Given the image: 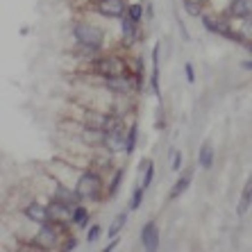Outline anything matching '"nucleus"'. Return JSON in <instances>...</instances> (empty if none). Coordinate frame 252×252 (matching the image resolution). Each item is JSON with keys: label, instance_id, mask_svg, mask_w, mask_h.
I'll use <instances>...</instances> for the list:
<instances>
[{"label": "nucleus", "instance_id": "nucleus-1", "mask_svg": "<svg viewBox=\"0 0 252 252\" xmlns=\"http://www.w3.org/2000/svg\"><path fill=\"white\" fill-rule=\"evenodd\" d=\"M75 191L82 202H95L102 193V177L94 168L82 170L75 180Z\"/></svg>", "mask_w": 252, "mask_h": 252}, {"label": "nucleus", "instance_id": "nucleus-2", "mask_svg": "<svg viewBox=\"0 0 252 252\" xmlns=\"http://www.w3.org/2000/svg\"><path fill=\"white\" fill-rule=\"evenodd\" d=\"M91 70L98 77H112V75H129L127 64L123 57L118 55H98L91 62Z\"/></svg>", "mask_w": 252, "mask_h": 252}, {"label": "nucleus", "instance_id": "nucleus-3", "mask_svg": "<svg viewBox=\"0 0 252 252\" xmlns=\"http://www.w3.org/2000/svg\"><path fill=\"white\" fill-rule=\"evenodd\" d=\"M73 36H75L77 43L95 48V50H102V43H105V32L89 21H80V23L73 25Z\"/></svg>", "mask_w": 252, "mask_h": 252}, {"label": "nucleus", "instance_id": "nucleus-4", "mask_svg": "<svg viewBox=\"0 0 252 252\" xmlns=\"http://www.w3.org/2000/svg\"><path fill=\"white\" fill-rule=\"evenodd\" d=\"M62 227H64V225L53 223V220H48V223L39 225V232H36L34 241H32V248H39V250L59 248V239H64V236H59V234H62Z\"/></svg>", "mask_w": 252, "mask_h": 252}, {"label": "nucleus", "instance_id": "nucleus-5", "mask_svg": "<svg viewBox=\"0 0 252 252\" xmlns=\"http://www.w3.org/2000/svg\"><path fill=\"white\" fill-rule=\"evenodd\" d=\"M102 87H105L109 94L118 95V98H127L136 89V84L132 82L129 75H112V77H102Z\"/></svg>", "mask_w": 252, "mask_h": 252}, {"label": "nucleus", "instance_id": "nucleus-6", "mask_svg": "<svg viewBox=\"0 0 252 252\" xmlns=\"http://www.w3.org/2000/svg\"><path fill=\"white\" fill-rule=\"evenodd\" d=\"M23 216L28 218L30 223L43 225L50 220V211H48V205H41L39 200H30L28 205L23 207Z\"/></svg>", "mask_w": 252, "mask_h": 252}, {"label": "nucleus", "instance_id": "nucleus-7", "mask_svg": "<svg viewBox=\"0 0 252 252\" xmlns=\"http://www.w3.org/2000/svg\"><path fill=\"white\" fill-rule=\"evenodd\" d=\"M48 211H50V220L59 223V225L70 223V218H73V207H68L66 202H62V200H57V198H50Z\"/></svg>", "mask_w": 252, "mask_h": 252}, {"label": "nucleus", "instance_id": "nucleus-8", "mask_svg": "<svg viewBox=\"0 0 252 252\" xmlns=\"http://www.w3.org/2000/svg\"><path fill=\"white\" fill-rule=\"evenodd\" d=\"M159 241H161V234H159V225L155 220H148L143 223L141 227V246L146 248V250L155 252L159 248Z\"/></svg>", "mask_w": 252, "mask_h": 252}, {"label": "nucleus", "instance_id": "nucleus-9", "mask_svg": "<svg viewBox=\"0 0 252 252\" xmlns=\"http://www.w3.org/2000/svg\"><path fill=\"white\" fill-rule=\"evenodd\" d=\"M80 141L89 148H105V129L82 123L80 125Z\"/></svg>", "mask_w": 252, "mask_h": 252}, {"label": "nucleus", "instance_id": "nucleus-10", "mask_svg": "<svg viewBox=\"0 0 252 252\" xmlns=\"http://www.w3.org/2000/svg\"><path fill=\"white\" fill-rule=\"evenodd\" d=\"M98 12L107 18H123L127 7H125V0H100Z\"/></svg>", "mask_w": 252, "mask_h": 252}, {"label": "nucleus", "instance_id": "nucleus-11", "mask_svg": "<svg viewBox=\"0 0 252 252\" xmlns=\"http://www.w3.org/2000/svg\"><path fill=\"white\" fill-rule=\"evenodd\" d=\"M50 198L62 200V202H66L68 207H75L82 202L75 189H70L68 184H64V182H55V189H53V195H50Z\"/></svg>", "mask_w": 252, "mask_h": 252}, {"label": "nucleus", "instance_id": "nucleus-12", "mask_svg": "<svg viewBox=\"0 0 252 252\" xmlns=\"http://www.w3.org/2000/svg\"><path fill=\"white\" fill-rule=\"evenodd\" d=\"M121 32H123L125 46H129V43H134L136 39H139V23H134V21L125 14V16L121 18Z\"/></svg>", "mask_w": 252, "mask_h": 252}, {"label": "nucleus", "instance_id": "nucleus-13", "mask_svg": "<svg viewBox=\"0 0 252 252\" xmlns=\"http://www.w3.org/2000/svg\"><path fill=\"white\" fill-rule=\"evenodd\" d=\"M127 220H129V211H118L116 216L112 218L109 227H107V239H116V236H121V232L125 229Z\"/></svg>", "mask_w": 252, "mask_h": 252}, {"label": "nucleus", "instance_id": "nucleus-14", "mask_svg": "<svg viewBox=\"0 0 252 252\" xmlns=\"http://www.w3.org/2000/svg\"><path fill=\"white\" fill-rule=\"evenodd\" d=\"M250 207H252V177H248V182L243 184V191H241L239 205H236V216L243 218Z\"/></svg>", "mask_w": 252, "mask_h": 252}, {"label": "nucleus", "instance_id": "nucleus-15", "mask_svg": "<svg viewBox=\"0 0 252 252\" xmlns=\"http://www.w3.org/2000/svg\"><path fill=\"white\" fill-rule=\"evenodd\" d=\"M214 161H216V150L211 146V141H205L198 150V164H200V168L209 170L214 166Z\"/></svg>", "mask_w": 252, "mask_h": 252}, {"label": "nucleus", "instance_id": "nucleus-16", "mask_svg": "<svg viewBox=\"0 0 252 252\" xmlns=\"http://www.w3.org/2000/svg\"><path fill=\"white\" fill-rule=\"evenodd\" d=\"M189 187H191V173H184L182 177H177L175 182H173V187H170V191H168V200L170 202H173V200H180L187 193Z\"/></svg>", "mask_w": 252, "mask_h": 252}, {"label": "nucleus", "instance_id": "nucleus-17", "mask_svg": "<svg viewBox=\"0 0 252 252\" xmlns=\"http://www.w3.org/2000/svg\"><path fill=\"white\" fill-rule=\"evenodd\" d=\"M202 25H205L207 30H209L211 34L225 36V39H227L229 32H232V30L227 28V23H223L220 18H214V16H202Z\"/></svg>", "mask_w": 252, "mask_h": 252}, {"label": "nucleus", "instance_id": "nucleus-18", "mask_svg": "<svg viewBox=\"0 0 252 252\" xmlns=\"http://www.w3.org/2000/svg\"><path fill=\"white\" fill-rule=\"evenodd\" d=\"M229 14L234 18H248L252 14V0H232L229 2Z\"/></svg>", "mask_w": 252, "mask_h": 252}, {"label": "nucleus", "instance_id": "nucleus-19", "mask_svg": "<svg viewBox=\"0 0 252 252\" xmlns=\"http://www.w3.org/2000/svg\"><path fill=\"white\" fill-rule=\"evenodd\" d=\"M89 218H91V214H89V209L84 207V202H80V205L73 207V218H70V223L75 225V227L87 229L89 227Z\"/></svg>", "mask_w": 252, "mask_h": 252}, {"label": "nucleus", "instance_id": "nucleus-20", "mask_svg": "<svg viewBox=\"0 0 252 252\" xmlns=\"http://www.w3.org/2000/svg\"><path fill=\"white\" fill-rule=\"evenodd\" d=\"M159 43H155L153 48V75H150V89H153V94L159 98Z\"/></svg>", "mask_w": 252, "mask_h": 252}, {"label": "nucleus", "instance_id": "nucleus-21", "mask_svg": "<svg viewBox=\"0 0 252 252\" xmlns=\"http://www.w3.org/2000/svg\"><path fill=\"white\" fill-rule=\"evenodd\" d=\"M136 141H139V125H136V121H132L127 127V136H125V155H132L136 150Z\"/></svg>", "mask_w": 252, "mask_h": 252}, {"label": "nucleus", "instance_id": "nucleus-22", "mask_svg": "<svg viewBox=\"0 0 252 252\" xmlns=\"http://www.w3.org/2000/svg\"><path fill=\"white\" fill-rule=\"evenodd\" d=\"M123 180H125V166H121V168L114 170L112 180H109V184H107V198H114V195L118 193V189H121Z\"/></svg>", "mask_w": 252, "mask_h": 252}, {"label": "nucleus", "instance_id": "nucleus-23", "mask_svg": "<svg viewBox=\"0 0 252 252\" xmlns=\"http://www.w3.org/2000/svg\"><path fill=\"white\" fill-rule=\"evenodd\" d=\"M184 12L193 18L202 16V5H200V0H184Z\"/></svg>", "mask_w": 252, "mask_h": 252}, {"label": "nucleus", "instance_id": "nucleus-24", "mask_svg": "<svg viewBox=\"0 0 252 252\" xmlns=\"http://www.w3.org/2000/svg\"><path fill=\"white\" fill-rule=\"evenodd\" d=\"M143 195H146V189L141 187V184H136V187H134V193H132V198H129V209H132V211L139 209Z\"/></svg>", "mask_w": 252, "mask_h": 252}, {"label": "nucleus", "instance_id": "nucleus-25", "mask_svg": "<svg viewBox=\"0 0 252 252\" xmlns=\"http://www.w3.org/2000/svg\"><path fill=\"white\" fill-rule=\"evenodd\" d=\"M127 14L129 18H132V21H134V23H141V21H143V5H139V2H134V5H129L127 7Z\"/></svg>", "mask_w": 252, "mask_h": 252}, {"label": "nucleus", "instance_id": "nucleus-26", "mask_svg": "<svg viewBox=\"0 0 252 252\" xmlns=\"http://www.w3.org/2000/svg\"><path fill=\"white\" fill-rule=\"evenodd\" d=\"M102 236V227H100L98 223L91 225V227H87V234H84V239H87V243H95V241Z\"/></svg>", "mask_w": 252, "mask_h": 252}, {"label": "nucleus", "instance_id": "nucleus-27", "mask_svg": "<svg viewBox=\"0 0 252 252\" xmlns=\"http://www.w3.org/2000/svg\"><path fill=\"white\" fill-rule=\"evenodd\" d=\"M153 180H155V166H153V161H150V166L146 168V173H143V180H141L139 184L148 191V189H150V184H153Z\"/></svg>", "mask_w": 252, "mask_h": 252}, {"label": "nucleus", "instance_id": "nucleus-28", "mask_svg": "<svg viewBox=\"0 0 252 252\" xmlns=\"http://www.w3.org/2000/svg\"><path fill=\"white\" fill-rule=\"evenodd\" d=\"M184 166V155L180 150H173V157H170V170H180Z\"/></svg>", "mask_w": 252, "mask_h": 252}, {"label": "nucleus", "instance_id": "nucleus-29", "mask_svg": "<svg viewBox=\"0 0 252 252\" xmlns=\"http://www.w3.org/2000/svg\"><path fill=\"white\" fill-rule=\"evenodd\" d=\"M241 34L252 39V14L248 18H243V25H241Z\"/></svg>", "mask_w": 252, "mask_h": 252}, {"label": "nucleus", "instance_id": "nucleus-30", "mask_svg": "<svg viewBox=\"0 0 252 252\" xmlns=\"http://www.w3.org/2000/svg\"><path fill=\"white\" fill-rule=\"evenodd\" d=\"M62 250H75L77 248V239L73 234H68V236H64V243H62Z\"/></svg>", "mask_w": 252, "mask_h": 252}, {"label": "nucleus", "instance_id": "nucleus-31", "mask_svg": "<svg viewBox=\"0 0 252 252\" xmlns=\"http://www.w3.org/2000/svg\"><path fill=\"white\" fill-rule=\"evenodd\" d=\"M184 75H187V82L189 84L195 82V68H193V64H191V62H187V64H184Z\"/></svg>", "mask_w": 252, "mask_h": 252}, {"label": "nucleus", "instance_id": "nucleus-32", "mask_svg": "<svg viewBox=\"0 0 252 252\" xmlns=\"http://www.w3.org/2000/svg\"><path fill=\"white\" fill-rule=\"evenodd\" d=\"M116 246H118V236H116V239H112V243H109V246L105 248V252H112V250H116Z\"/></svg>", "mask_w": 252, "mask_h": 252}, {"label": "nucleus", "instance_id": "nucleus-33", "mask_svg": "<svg viewBox=\"0 0 252 252\" xmlns=\"http://www.w3.org/2000/svg\"><path fill=\"white\" fill-rule=\"evenodd\" d=\"M241 66H243V68H246V70H252V59H246V62H243V64H241Z\"/></svg>", "mask_w": 252, "mask_h": 252}, {"label": "nucleus", "instance_id": "nucleus-34", "mask_svg": "<svg viewBox=\"0 0 252 252\" xmlns=\"http://www.w3.org/2000/svg\"><path fill=\"white\" fill-rule=\"evenodd\" d=\"M250 53H252V46H250Z\"/></svg>", "mask_w": 252, "mask_h": 252}]
</instances>
